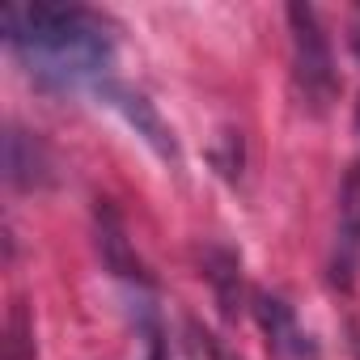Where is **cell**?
Returning a JSON list of instances; mask_svg holds the SVG:
<instances>
[{
    "instance_id": "6da1fadb",
    "label": "cell",
    "mask_w": 360,
    "mask_h": 360,
    "mask_svg": "<svg viewBox=\"0 0 360 360\" xmlns=\"http://www.w3.org/2000/svg\"><path fill=\"white\" fill-rule=\"evenodd\" d=\"M5 47L43 89H102L115 64V39L102 13L85 5H9L0 13Z\"/></svg>"
},
{
    "instance_id": "7a4b0ae2",
    "label": "cell",
    "mask_w": 360,
    "mask_h": 360,
    "mask_svg": "<svg viewBox=\"0 0 360 360\" xmlns=\"http://www.w3.org/2000/svg\"><path fill=\"white\" fill-rule=\"evenodd\" d=\"M284 18H288V34H292V77H297V89H301L305 106L314 115H322L339 98V72H335L330 39L322 30L318 9L305 5V0H292V5L284 9Z\"/></svg>"
},
{
    "instance_id": "3957f363",
    "label": "cell",
    "mask_w": 360,
    "mask_h": 360,
    "mask_svg": "<svg viewBox=\"0 0 360 360\" xmlns=\"http://www.w3.org/2000/svg\"><path fill=\"white\" fill-rule=\"evenodd\" d=\"M330 284L347 292L360 271V161L347 165L339 183V212H335V238H330Z\"/></svg>"
},
{
    "instance_id": "277c9868",
    "label": "cell",
    "mask_w": 360,
    "mask_h": 360,
    "mask_svg": "<svg viewBox=\"0 0 360 360\" xmlns=\"http://www.w3.org/2000/svg\"><path fill=\"white\" fill-rule=\"evenodd\" d=\"M98 98H102L106 106H115V110L127 119V127H131L169 169H183V148H178V140H174V127L161 119V110H157L140 89L119 85V81H106V85L98 89Z\"/></svg>"
},
{
    "instance_id": "5b68a950",
    "label": "cell",
    "mask_w": 360,
    "mask_h": 360,
    "mask_svg": "<svg viewBox=\"0 0 360 360\" xmlns=\"http://www.w3.org/2000/svg\"><path fill=\"white\" fill-rule=\"evenodd\" d=\"M250 305H255V322H259V330H263L271 356H280V360H318V343H314V335L301 326L297 309H292L280 292L255 288Z\"/></svg>"
},
{
    "instance_id": "8992f818",
    "label": "cell",
    "mask_w": 360,
    "mask_h": 360,
    "mask_svg": "<svg viewBox=\"0 0 360 360\" xmlns=\"http://www.w3.org/2000/svg\"><path fill=\"white\" fill-rule=\"evenodd\" d=\"M5 183L26 195L56 183V161L47 144L39 140V131H26L22 123L5 127Z\"/></svg>"
},
{
    "instance_id": "52a82bcc",
    "label": "cell",
    "mask_w": 360,
    "mask_h": 360,
    "mask_svg": "<svg viewBox=\"0 0 360 360\" xmlns=\"http://www.w3.org/2000/svg\"><path fill=\"white\" fill-rule=\"evenodd\" d=\"M94 229H98V255H102V267H106L115 280H123V284L148 292V288H153V276H148V267L140 263V255L131 250V242H127V225H123V217L115 212L110 200H98V208H94Z\"/></svg>"
},
{
    "instance_id": "ba28073f",
    "label": "cell",
    "mask_w": 360,
    "mask_h": 360,
    "mask_svg": "<svg viewBox=\"0 0 360 360\" xmlns=\"http://www.w3.org/2000/svg\"><path fill=\"white\" fill-rule=\"evenodd\" d=\"M204 280L212 284V297L225 318H238L242 309V259L229 246H208L204 250Z\"/></svg>"
},
{
    "instance_id": "9c48e42d",
    "label": "cell",
    "mask_w": 360,
    "mask_h": 360,
    "mask_svg": "<svg viewBox=\"0 0 360 360\" xmlns=\"http://www.w3.org/2000/svg\"><path fill=\"white\" fill-rule=\"evenodd\" d=\"M187 335H191L195 356H204V360H242V356H233V352L225 347V339H217V335H212V330H204L200 322H187Z\"/></svg>"
},
{
    "instance_id": "30bf717a",
    "label": "cell",
    "mask_w": 360,
    "mask_h": 360,
    "mask_svg": "<svg viewBox=\"0 0 360 360\" xmlns=\"http://www.w3.org/2000/svg\"><path fill=\"white\" fill-rule=\"evenodd\" d=\"M144 360H169V347H165V339H161L157 326H148V352H144Z\"/></svg>"
},
{
    "instance_id": "8fae6325",
    "label": "cell",
    "mask_w": 360,
    "mask_h": 360,
    "mask_svg": "<svg viewBox=\"0 0 360 360\" xmlns=\"http://www.w3.org/2000/svg\"><path fill=\"white\" fill-rule=\"evenodd\" d=\"M347 43H352V56L360 60V5L352 9V22H347Z\"/></svg>"
},
{
    "instance_id": "7c38bea8",
    "label": "cell",
    "mask_w": 360,
    "mask_h": 360,
    "mask_svg": "<svg viewBox=\"0 0 360 360\" xmlns=\"http://www.w3.org/2000/svg\"><path fill=\"white\" fill-rule=\"evenodd\" d=\"M347 347H352V360H360V322H347Z\"/></svg>"
},
{
    "instance_id": "4fadbf2b",
    "label": "cell",
    "mask_w": 360,
    "mask_h": 360,
    "mask_svg": "<svg viewBox=\"0 0 360 360\" xmlns=\"http://www.w3.org/2000/svg\"><path fill=\"white\" fill-rule=\"evenodd\" d=\"M356 127H360V102H356Z\"/></svg>"
}]
</instances>
